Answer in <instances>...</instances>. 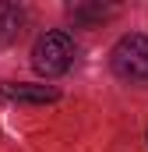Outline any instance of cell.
I'll return each mask as SVG.
<instances>
[{
    "label": "cell",
    "instance_id": "2",
    "mask_svg": "<svg viewBox=\"0 0 148 152\" xmlns=\"http://www.w3.org/2000/svg\"><path fill=\"white\" fill-rule=\"evenodd\" d=\"M110 64L116 78H123V81H148V36H141V32L120 36V42L110 53Z\"/></svg>",
    "mask_w": 148,
    "mask_h": 152
},
{
    "label": "cell",
    "instance_id": "3",
    "mask_svg": "<svg viewBox=\"0 0 148 152\" xmlns=\"http://www.w3.org/2000/svg\"><path fill=\"white\" fill-rule=\"evenodd\" d=\"M0 96L4 99H14V103H57L60 99V88L57 85H0Z\"/></svg>",
    "mask_w": 148,
    "mask_h": 152
},
{
    "label": "cell",
    "instance_id": "4",
    "mask_svg": "<svg viewBox=\"0 0 148 152\" xmlns=\"http://www.w3.org/2000/svg\"><path fill=\"white\" fill-rule=\"evenodd\" d=\"M18 32H21V11L14 4H4L0 0V46H7Z\"/></svg>",
    "mask_w": 148,
    "mask_h": 152
},
{
    "label": "cell",
    "instance_id": "1",
    "mask_svg": "<svg viewBox=\"0 0 148 152\" xmlns=\"http://www.w3.org/2000/svg\"><path fill=\"white\" fill-rule=\"evenodd\" d=\"M74 60V42L67 32H46V36L36 39V46H32V67H36L42 78H57L64 75L67 67H71Z\"/></svg>",
    "mask_w": 148,
    "mask_h": 152
}]
</instances>
